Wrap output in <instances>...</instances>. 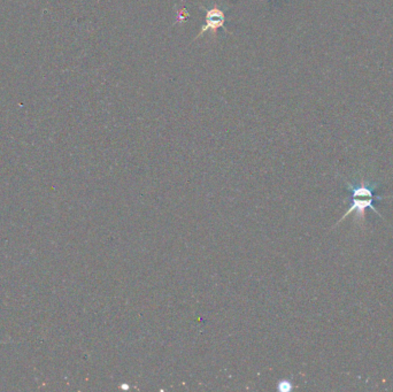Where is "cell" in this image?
<instances>
[{"mask_svg":"<svg viewBox=\"0 0 393 392\" xmlns=\"http://www.w3.org/2000/svg\"><path fill=\"white\" fill-rule=\"evenodd\" d=\"M226 16L224 13L221 10H218V7H214L210 10H207L206 13V23L202 26V32H205L207 30H212V32H216L218 29L222 28L224 26Z\"/></svg>","mask_w":393,"mask_h":392,"instance_id":"cell-2","label":"cell"},{"mask_svg":"<svg viewBox=\"0 0 393 392\" xmlns=\"http://www.w3.org/2000/svg\"><path fill=\"white\" fill-rule=\"evenodd\" d=\"M376 184L372 186H368L366 184L364 180H361V184L359 186H353V184H348V189L352 192V198H359V197H366V198H377L383 199L382 196H375L374 194V190H375Z\"/></svg>","mask_w":393,"mask_h":392,"instance_id":"cell-3","label":"cell"},{"mask_svg":"<svg viewBox=\"0 0 393 392\" xmlns=\"http://www.w3.org/2000/svg\"><path fill=\"white\" fill-rule=\"evenodd\" d=\"M374 200H380V199H377V198H368V199H356V198H353L352 199V206L348 208V212H346L345 214H344V216L342 218V220H344V218L348 216V214H350L352 212H354V210H356V214L359 215V218H360V220H361V222H364V212H366V210L367 208H372L374 212L375 213H377L380 215V214L377 212V210L375 208V206L372 205V202H374ZM340 220V221H342Z\"/></svg>","mask_w":393,"mask_h":392,"instance_id":"cell-1","label":"cell"}]
</instances>
